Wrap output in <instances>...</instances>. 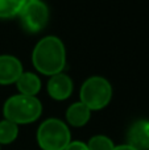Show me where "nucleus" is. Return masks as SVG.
I'll return each instance as SVG.
<instances>
[{"label":"nucleus","mask_w":149,"mask_h":150,"mask_svg":"<svg viewBox=\"0 0 149 150\" xmlns=\"http://www.w3.org/2000/svg\"><path fill=\"white\" fill-rule=\"evenodd\" d=\"M128 144L136 150H149V120H139L128 130Z\"/></svg>","instance_id":"obj_6"},{"label":"nucleus","mask_w":149,"mask_h":150,"mask_svg":"<svg viewBox=\"0 0 149 150\" xmlns=\"http://www.w3.org/2000/svg\"><path fill=\"white\" fill-rule=\"evenodd\" d=\"M112 96V87L110 82L102 76H91L82 84L81 101L90 111L102 109L110 103Z\"/></svg>","instance_id":"obj_4"},{"label":"nucleus","mask_w":149,"mask_h":150,"mask_svg":"<svg viewBox=\"0 0 149 150\" xmlns=\"http://www.w3.org/2000/svg\"><path fill=\"white\" fill-rule=\"evenodd\" d=\"M65 150H89V148L82 141H70V144L66 146Z\"/></svg>","instance_id":"obj_14"},{"label":"nucleus","mask_w":149,"mask_h":150,"mask_svg":"<svg viewBox=\"0 0 149 150\" xmlns=\"http://www.w3.org/2000/svg\"><path fill=\"white\" fill-rule=\"evenodd\" d=\"M90 116H91V111L82 101L71 104L67 108V111H66V120H67V122L77 128L86 125L90 120Z\"/></svg>","instance_id":"obj_9"},{"label":"nucleus","mask_w":149,"mask_h":150,"mask_svg":"<svg viewBox=\"0 0 149 150\" xmlns=\"http://www.w3.org/2000/svg\"><path fill=\"white\" fill-rule=\"evenodd\" d=\"M23 74V65L16 57L0 55V84L16 83Z\"/></svg>","instance_id":"obj_7"},{"label":"nucleus","mask_w":149,"mask_h":150,"mask_svg":"<svg viewBox=\"0 0 149 150\" xmlns=\"http://www.w3.org/2000/svg\"><path fill=\"white\" fill-rule=\"evenodd\" d=\"M26 1H37V0H26Z\"/></svg>","instance_id":"obj_16"},{"label":"nucleus","mask_w":149,"mask_h":150,"mask_svg":"<svg viewBox=\"0 0 149 150\" xmlns=\"http://www.w3.org/2000/svg\"><path fill=\"white\" fill-rule=\"evenodd\" d=\"M18 128L9 120L0 121V145H8L17 138Z\"/></svg>","instance_id":"obj_12"},{"label":"nucleus","mask_w":149,"mask_h":150,"mask_svg":"<svg viewBox=\"0 0 149 150\" xmlns=\"http://www.w3.org/2000/svg\"><path fill=\"white\" fill-rule=\"evenodd\" d=\"M71 136L67 125L58 119H48L37 130V142L42 150H65Z\"/></svg>","instance_id":"obj_3"},{"label":"nucleus","mask_w":149,"mask_h":150,"mask_svg":"<svg viewBox=\"0 0 149 150\" xmlns=\"http://www.w3.org/2000/svg\"><path fill=\"white\" fill-rule=\"evenodd\" d=\"M25 3L26 0H0V18L17 16Z\"/></svg>","instance_id":"obj_11"},{"label":"nucleus","mask_w":149,"mask_h":150,"mask_svg":"<svg viewBox=\"0 0 149 150\" xmlns=\"http://www.w3.org/2000/svg\"><path fill=\"white\" fill-rule=\"evenodd\" d=\"M42 105L36 96L15 95L4 104L3 113L5 120L17 124H29L41 116Z\"/></svg>","instance_id":"obj_2"},{"label":"nucleus","mask_w":149,"mask_h":150,"mask_svg":"<svg viewBox=\"0 0 149 150\" xmlns=\"http://www.w3.org/2000/svg\"><path fill=\"white\" fill-rule=\"evenodd\" d=\"M32 62L37 71L44 75H57L66 65V50L58 37L48 36L33 49Z\"/></svg>","instance_id":"obj_1"},{"label":"nucleus","mask_w":149,"mask_h":150,"mask_svg":"<svg viewBox=\"0 0 149 150\" xmlns=\"http://www.w3.org/2000/svg\"><path fill=\"white\" fill-rule=\"evenodd\" d=\"M87 148H89V150H114L115 145L111 141V138L99 134L90 138L89 144H87Z\"/></svg>","instance_id":"obj_13"},{"label":"nucleus","mask_w":149,"mask_h":150,"mask_svg":"<svg viewBox=\"0 0 149 150\" xmlns=\"http://www.w3.org/2000/svg\"><path fill=\"white\" fill-rule=\"evenodd\" d=\"M21 95L36 96L41 90V80L33 73H23L16 82Z\"/></svg>","instance_id":"obj_10"},{"label":"nucleus","mask_w":149,"mask_h":150,"mask_svg":"<svg viewBox=\"0 0 149 150\" xmlns=\"http://www.w3.org/2000/svg\"><path fill=\"white\" fill-rule=\"evenodd\" d=\"M48 92L54 100H65L73 92V82L65 74L53 75L48 82Z\"/></svg>","instance_id":"obj_8"},{"label":"nucleus","mask_w":149,"mask_h":150,"mask_svg":"<svg viewBox=\"0 0 149 150\" xmlns=\"http://www.w3.org/2000/svg\"><path fill=\"white\" fill-rule=\"evenodd\" d=\"M114 150H136V149H133L129 145H119V146H115Z\"/></svg>","instance_id":"obj_15"},{"label":"nucleus","mask_w":149,"mask_h":150,"mask_svg":"<svg viewBox=\"0 0 149 150\" xmlns=\"http://www.w3.org/2000/svg\"><path fill=\"white\" fill-rule=\"evenodd\" d=\"M23 26L31 33H37L44 29L49 20V9L41 1H26L18 13Z\"/></svg>","instance_id":"obj_5"}]
</instances>
